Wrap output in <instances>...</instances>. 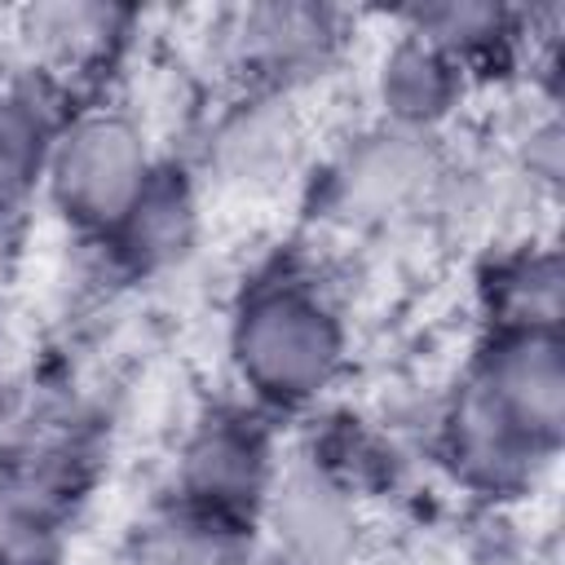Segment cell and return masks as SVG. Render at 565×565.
<instances>
[{"mask_svg":"<svg viewBox=\"0 0 565 565\" xmlns=\"http://www.w3.org/2000/svg\"><path fill=\"white\" fill-rule=\"evenodd\" d=\"M459 380L539 450H561L565 349L556 331H486Z\"/></svg>","mask_w":565,"mask_h":565,"instance_id":"52a82bcc","label":"cell"},{"mask_svg":"<svg viewBox=\"0 0 565 565\" xmlns=\"http://www.w3.org/2000/svg\"><path fill=\"white\" fill-rule=\"evenodd\" d=\"M274 472H278V446L269 415H260L247 402H221L207 406L185 428L177 446L168 499L199 516L252 534Z\"/></svg>","mask_w":565,"mask_h":565,"instance_id":"277c9868","label":"cell"},{"mask_svg":"<svg viewBox=\"0 0 565 565\" xmlns=\"http://www.w3.org/2000/svg\"><path fill=\"white\" fill-rule=\"evenodd\" d=\"M225 362L247 406L300 415L349 362V327L331 287L305 265H269L243 282L225 322Z\"/></svg>","mask_w":565,"mask_h":565,"instance_id":"6da1fadb","label":"cell"},{"mask_svg":"<svg viewBox=\"0 0 565 565\" xmlns=\"http://www.w3.org/2000/svg\"><path fill=\"white\" fill-rule=\"evenodd\" d=\"M132 26L128 9L115 4H31L13 18V35L31 49V71L49 75L53 84L66 88L71 75H84L88 66H102L115 57Z\"/></svg>","mask_w":565,"mask_h":565,"instance_id":"4fadbf2b","label":"cell"},{"mask_svg":"<svg viewBox=\"0 0 565 565\" xmlns=\"http://www.w3.org/2000/svg\"><path fill=\"white\" fill-rule=\"evenodd\" d=\"M71 97L40 71H0V230L44 190L49 146Z\"/></svg>","mask_w":565,"mask_h":565,"instance_id":"7c38bea8","label":"cell"},{"mask_svg":"<svg viewBox=\"0 0 565 565\" xmlns=\"http://www.w3.org/2000/svg\"><path fill=\"white\" fill-rule=\"evenodd\" d=\"M362 543V494L309 450L278 459L252 525L256 565H353Z\"/></svg>","mask_w":565,"mask_h":565,"instance_id":"8992f818","label":"cell"},{"mask_svg":"<svg viewBox=\"0 0 565 565\" xmlns=\"http://www.w3.org/2000/svg\"><path fill=\"white\" fill-rule=\"evenodd\" d=\"M128 565H256L252 534L163 499L132 534Z\"/></svg>","mask_w":565,"mask_h":565,"instance_id":"2e32d148","label":"cell"},{"mask_svg":"<svg viewBox=\"0 0 565 565\" xmlns=\"http://www.w3.org/2000/svg\"><path fill=\"white\" fill-rule=\"evenodd\" d=\"M472 93V75L428 35L397 22V35L380 49L371 71L375 119L411 132H446Z\"/></svg>","mask_w":565,"mask_h":565,"instance_id":"8fae6325","label":"cell"},{"mask_svg":"<svg viewBox=\"0 0 565 565\" xmlns=\"http://www.w3.org/2000/svg\"><path fill=\"white\" fill-rule=\"evenodd\" d=\"M349 13L305 0H260L230 9L216 31L221 62L234 88L252 93H300L322 79L349 49Z\"/></svg>","mask_w":565,"mask_h":565,"instance_id":"5b68a950","label":"cell"},{"mask_svg":"<svg viewBox=\"0 0 565 565\" xmlns=\"http://www.w3.org/2000/svg\"><path fill=\"white\" fill-rule=\"evenodd\" d=\"M305 154V124L291 93H252L234 88V97L216 110L203 137V172L243 185L269 190L296 172Z\"/></svg>","mask_w":565,"mask_h":565,"instance_id":"9c48e42d","label":"cell"},{"mask_svg":"<svg viewBox=\"0 0 565 565\" xmlns=\"http://www.w3.org/2000/svg\"><path fill=\"white\" fill-rule=\"evenodd\" d=\"M459 168L446 132H411L384 119L349 132L313 172V203L340 230H402L446 212Z\"/></svg>","mask_w":565,"mask_h":565,"instance_id":"7a4b0ae2","label":"cell"},{"mask_svg":"<svg viewBox=\"0 0 565 565\" xmlns=\"http://www.w3.org/2000/svg\"><path fill=\"white\" fill-rule=\"evenodd\" d=\"M0 26H4V22H0ZM0 49H4V35H0Z\"/></svg>","mask_w":565,"mask_h":565,"instance_id":"e0dca14e","label":"cell"},{"mask_svg":"<svg viewBox=\"0 0 565 565\" xmlns=\"http://www.w3.org/2000/svg\"><path fill=\"white\" fill-rule=\"evenodd\" d=\"M437 455L455 486L481 499H516L534 490L556 459L499 419L463 380H455L437 411Z\"/></svg>","mask_w":565,"mask_h":565,"instance_id":"ba28073f","label":"cell"},{"mask_svg":"<svg viewBox=\"0 0 565 565\" xmlns=\"http://www.w3.org/2000/svg\"><path fill=\"white\" fill-rule=\"evenodd\" d=\"M486 331H556L565 309V274L552 243H516L481 274Z\"/></svg>","mask_w":565,"mask_h":565,"instance_id":"9a60e30c","label":"cell"},{"mask_svg":"<svg viewBox=\"0 0 565 565\" xmlns=\"http://www.w3.org/2000/svg\"><path fill=\"white\" fill-rule=\"evenodd\" d=\"M199 177L190 163L159 159L154 177L124 212V221L97 243L106 260L124 278H154L181 265L199 243Z\"/></svg>","mask_w":565,"mask_h":565,"instance_id":"30bf717a","label":"cell"},{"mask_svg":"<svg viewBox=\"0 0 565 565\" xmlns=\"http://www.w3.org/2000/svg\"><path fill=\"white\" fill-rule=\"evenodd\" d=\"M159 159L141 119L119 102L71 106L49 146L40 199L88 243H102L137 203Z\"/></svg>","mask_w":565,"mask_h":565,"instance_id":"3957f363","label":"cell"},{"mask_svg":"<svg viewBox=\"0 0 565 565\" xmlns=\"http://www.w3.org/2000/svg\"><path fill=\"white\" fill-rule=\"evenodd\" d=\"M397 22L428 35L433 44H441L472 75V84L481 75H490L494 66H512L521 57V49H530V35H534V13H521L508 4H486V0L419 4V9H406Z\"/></svg>","mask_w":565,"mask_h":565,"instance_id":"5bb4252c","label":"cell"}]
</instances>
